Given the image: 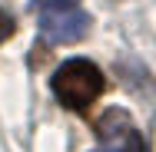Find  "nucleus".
Masks as SVG:
<instances>
[{
  "mask_svg": "<svg viewBox=\"0 0 156 152\" xmlns=\"http://www.w3.org/2000/svg\"><path fill=\"white\" fill-rule=\"evenodd\" d=\"M120 152H150V146H146V139L136 129H126L123 132V149Z\"/></svg>",
  "mask_w": 156,
  "mask_h": 152,
  "instance_id": "20e7f679",
  "label": "nucleus"
},
{
  "mask_svg": "<svg viewBox=\"0 0 156 152\" xmlns=\"http://www.w3.org/2000/svg\"><path fill=\"white\" fill-rule=\"evenodd\" d=\"M40 30L50 43H76L90 33V13L80 7H47L40 17Z\"/></svg>",
  "mask_w": 156,
  "mask_h": 152,
  "instance_id": "f03ea898",
  "label": "nucleus"
},
{
  "mask_svg": "<svg viewBox=\"0 0 156 152\" xmlns=\"http://www.w3.org/2000/svg\"><path fill=\"white\" fill-rule=\"evenodd\" d=\"M126 129H133V126H129V116H126L123 109H106V113H103V119L96 122V132H100L103 139L123 136Z\"/></svg>",
  "mask_w": 156,
  "mask_h": 152,
  "instance_id": "7ed1b4c3",
  "label": "nucleus"
},
{
  "mask_svg": "<svg viewBox=\"0 0 156 152\" xmlns=\"http://www.w3.org/2000/svg\"><path fill=\"white\" fill-rule=\"evenodd\" d=\"M50 86H53V96L60 99L66 109L83 113V109L93 106L100 99V93H103V73L90 60H66L53 73V83Z\"/></svg>",
  "mask_w": 156,
  "mask_h": 152,
  "instance_id": "f257e3e1",
  "label": "nucleus"
},
{
  "mask_svg": "<svg viewBox=\"0 0 156 152\" xmlns=\"http://www.w3.org/2000/svg\"><path fill=\"white\" fill-rule=\"evenodd\" d=\"M13 30H17V20H13L7 10H0V43H3V40H10Z\"/></svg>",
  "mask_w": 156,
  "mask_h": 152,
  "instance_id": "39448f33",
  "label": "nucleus"
},
{
  "mask_svg": "<svg viewBox=\"0 0 156 152\" xmlns=\"http://www.w3.org/2000/svg\"><path fill=\"white\" fill-rule=\"evenodd\" d=\"M76 3H80V0H50L47 7H76Z\"/></svg>",
  "mask_w": 156,
  "mask_h": 152,
  "instance_id": "423d86ee",
  "label": "nucleus"
}]
</instances>
